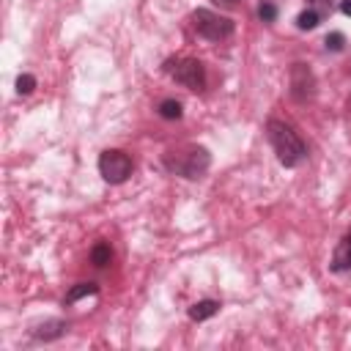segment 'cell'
Segmentation results:
<instances>
[{
	"instance_id": "1",
	"label": "cell",
	"mask_w": 351,
	"mask_h": 351,
	"mask_svg": "<svg viewBox=\"0 0 351 351\" xmlns=\"http://www.w3.org/2000/svg\"><path fill=\"white\" fill-rule=\"evenodd\" d=\"M266 134H269V143H271L277 159H280L285 167H296V165L304 162L307 145H304V140L293 132V126H288L285 121H274V118H271V121L266 123Z\"/></svg>"
},
{
	"instance_id": "2",
	"label": "cell",
	"mask_w": 351,
	"mask_h": 351,
	"mask_svg": "<svg viewBox=\"0 0 351 351\" xmlns=\"http://www.w3.org/2000/svg\"><path fill=\"white\" fill-rule=\"evenodd\" d=\"M211 165V154L203 145H192L184 151H170L165 156V167L184 178H200Z\"/></svg>"
},
{
	"instance_id": "3",
	"label": "cell",
	"mask_w": 351,
	"mask_h": 351,
	"mask_svg": "<svg viewBox=\"0 0 351 351\" xmlns=\"http://www.w3.org/2000/svg\"><path fill=\"white\" fill-rule=\"evenodd\" d=\"M189 22H192V30L197 36L208 38V41H222V38L233 36V19H228V16L217 14V11H208V8L192 11Z\"/></svg>"
},
{
	"instance_id": "4",
	"label": "cell",
	"mask_w": 351,
	"mask_h": 351,
	"mask_svg": "<svg viewBox=\"0 0 351 351\" xmlns=\"http://www.w3.org/2000/svg\"><path fill=\"white\" fill-rule=\"evenodd\" d=\"M165 71H167L178 85H184V88H189V90L206 88V69H203V63L195 60V58L167 60V63H165Z\"/></svg>"
},
{
	"instance_id": "5",
	"label": "cell",
	"mask_w": 351,
	"mask_h": 351,
	"mask_svg": "<svg viewBox=\"0 0 351 351\" xmlns=\"http://www.w3.org/2000/svg\"><path fill=\"white\" fill-rule=\"evenodd\" d=\"M99 173H101V178L107 184H123L132 176V159H129V154H123L118 148L101 151V156H99Z\"/></svg>"
},
{
	"instance_id": "6",
	"label": "cell",
	"mask_w": 351,
	"mask_h": 351,
	"mask_svg": "<svg viewBox=\"0 0 351 351\" xmlns=\"http://www.w3.org/2000/svg\"><path fill=\"white\" fill-rule=\"evenodd\" d=\"M291 96L296 101H307L315 96V77L307 63H293L291 66Z\"/></svg>"
},
{
	"instance_id": "7",
	"label": "cell",
	"mask_w": 351,
	"mask_h": 351,
	"mask_svg": "<svg viewBox=\"0 0 351 351\" xmlns=\"http://www.w3.org/2000/svg\"><path fill=\"white\" fill-rule=\"evenodd\" d=\"M329 266H332V271H348V269H351V233L337 241Z\"/></svg>"
},
{
	"instance_id": "8",
	"label": "cell",
	"mask_w": 351,
	"mask_h": 351,
	"mask_svg": "<svg viewBox=\"0 0 351 351\" xmlns=\"http://www.w3.org/2000/svg\"><path fill=\"white\" fill-rule=\"evenodd\" d=\"M66 329H69L66 321H47V324H41V326H36L33 335H36L38 340H58V337L66 335Z\"/></svg>"
},
{
	"instance_id": "9",
	"label": "cell",
	"mask_w": 351,
	"mask_h": 351,
	"mask_svg": "<svg viewBox=\"0 0 351 351\" xmlns=\"http://www.w3.org/2000/svg\"><path fill=\"white\" fill-rule=\"evenodd\" d=\"M217 310H219V302H214V299H200V302H195V304L189 307V318H192V321H206V318L217 315Z\"/></svg>"
},
{
	"instance_id": "10",
	"label": "cell",
	"mask_w": 351,
	"mask_h": 351,
	"mask_svg": "<svg viewBox=\"0 0 351 351\" xmlns=\"http://www.w3.org/2000/svg\"><path fill=\"white\" fill-rule=\"evenodd\" d=\"M110 261H112V250H110V244H107V241L93 244V250H90V263L99 266V269H104Z\"/></svg>"
},
{
	"instance_id": "11",
	"label": "cell",
	"mask_w": 351,
	"mask_h": 351,
	"mask_svg": "<svg viewBox=\"0 0 351 351\" xmlns=\"http://www.w3.org/2000/svg\"><path fill=\"white\" fill-rule=\"evenodd\" d=\"M93 293H99V285H96V282H77V285L66 293V302L74 304V302H80V299H85V296H93Z\"/></svg>"
},
{
	"instance_id": "12",
	"label": "cell",
	"mask_w": 351,
	"mask_h": 351,
	"mask_svg": "<svg viewBox=\"0 0 351 351\" xmlns=\"http://www.w3.org/2000/svg\"><path fill=\"white\" fill-rule=\"evenodd\" d=\"M318 22H321V14L313 11V8H307V11H302L296 16V27L299 30H313V27H318Z\"/></svg>"
},
{
	"instance_id": "13",
	"label": "cell",
	"mask_w": 351,
	"mask_h": 351,
	"mask_svg": "<svg viewBox=\"0 0 351 351\" xmlns=\"http://www.w3.org/2000/svg\"><path fill=\"white\" fill-rule=\"evenodd\" d=\"M159 115H162L165 121H178V118H181V101L165 99V101L159 104Z\"/></svg>"
},
{
	"instance_id": "14",
	"label": "cell",
	"mask_w": 351,
	"mask_h": 351,
	"mask_svg": "<svg viewBox=\"0 0 351 351\" xmlns=\"http://www.w3.org/2000/svg\"><path fill=\"white\" fill-rule=\"evenodd\" d=\"M36 88V77H30V74H19L16 77V93L22 96V93H30Z\"/></svg>"
},
{
	"instance_id": "15",
	"label": "cell",
	"mask_w": 351,
	"mask_h": 351,
	"mask_svg": "<svg viewBox=\"0 0 351 351\" xmlns=\"http://www.w3.org/2000/svg\"><path fill=\"white\" fill-rule=\"evenodd\" d=\"M258 16H261L263 22H274V19H277V5H274V3H261V5H258Z\"/></svg>"
},
{
	"instance_id": "16",
	"label": "cell",
	"mask_w": 351,
	"mask_h": 351,
	"mask_svg": "<svg viewBox=\"0 0 351 351\" xmlns=\"http://www.w3.org/2000/svg\"><path fill=\"white\" fill-rule=\"evenodd\" d=\"M324 44H326V49H332V52H340V49L346 47V36H343V33H329Z\"/></svg>"
},
{
	"instance_id": "17",
	"label": "cell",
	"mask_w": 351,
	"mask_h": 351,
	"mask_svg": "<svg viewBox=\"0 0 351 351\" xmlns=\"http://www.w3.org/2000/svg\"><path fill=\"white\" fill-rule=\"evenodd\" d=\"M211 3H217V5H222V8H236V5H239V0H211Z\"/></svg>"
},
{
	"instance_id": "18",
	"label": "cell",
	"mask_w": 351,
	"mask_h": 351,
	"mask_svg": "<svg viewBox=\"0 0 351 351\" xmlns=\"http://www.w3.org/2000/svg\"><path fill=\"white\" fill-rule=\"evenodd\" d=\"M340 11H343L346 16H351V0H343V5H340Z\"/></svg>"
},
{
	"instance_id": "19",
	"label": "cell",
	"mask_w": 351,
	"mask_h": 351,
	"mask_svg": "<svg viewBox=\"0 0 351 351\" xmlns=\"http://www.w3.org/2000/svg\"><path fill=\"white\" fill-rule=\"evenodd\" d=\"M348 110H351V99H348Z\"/></svg>"
}]
</instances>
